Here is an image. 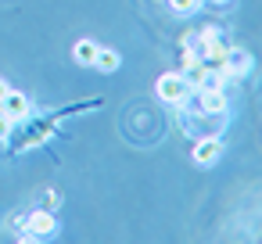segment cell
<instances>
[{
    "label": "cell",
    "instance_id": "6da1fadb",
    "mask_svg": "<svg viewBox=\"0 0 262 244\" xmlns=\"http://www.w3.org/2000/svg\"><path fill=\"white\" fill-rule=\"evenodd\" d=\"M155 94H158V101L162 104H169V108H176V104H190V83L183 79V72H162L158 76V83H155Z\"/></svg>",
    "mask_w": 262,
    "mask_h": 244
},
{
    "label": "cell",
    "instance_id": "3957f363",
    "mask_svg": "<svg viewBox=\"0 0 262 244\" xmlns=\"http://www.w3.org/2000/svg\"><path fill=\"white\" fill-rule=\"evenodd\" d=\"M190 108L205 115H230V97L223 86H198L190 94Z\"/></svg>",
    "mask_w": 262,
    "mask_h": 244
},
{
    "label": "cell",
    "instance_id": "30bf717a",
    "mask_svg": "<svg viewBox=\"0 0 262 244\" xmlns=\"http://www.w3.org/2000/svg\"><path fill=\"white\" fill-rule=\"evenodd\" d=\"M169 8H172V15L187 18V15H198L205 8V0H169Z\"/></svg>",
    "mask_w": 262,
    "mask_h": 244
},
{
    "label": "cell",
    "instance_id": "9c48e42d",
    "mask_svg": "<svg viewBox=\"0 0 262 244\" xmlns=\"http://www.w3.org/2000/svg\"><path fill=\"white\" fill-rule=\"evenodd\" d=\"M97 40H79L76 47H72V58H76V65H86V69H94V58H97Z\"/></svg>",
    "mask_w": 262,
    "mask_h": 244
},
{
    "label": "cell",
    "instance_id": "7a4b0ae2",
    "mask_svg": "<svg viewBox=\"0 0 262 244\" xmlns=\"http://www.w3.org/2000/svg\"><path fill=\"white\" fill-rule=\"evenodd\" d=\"M54 233H58V215L51 208H33L26 215V223H22V237L18 240L33 244V240H51Z\"/></svg>",
    "mask_w": 262,
    "mask_h": 244
},
{
    "label": "cell",
    "instance_id": "8fae6325",
    "mask_svg": "<svg viewBox=\"0 0 262 244\" xmlns=\"http://www.w3.org/2000/svg\"><path fill=\"white\" fill-rule=\"evenodd\" d=\"M11 133H15V122L4 115V108H0V144H4V140H11Z\"/></svg>",
    "mask_w": 262,
    "mask_h": 244
},
{
    "label": "cell",
    "instance_id": "8992f818",
    "mask_svg": "<svg viewBox=\"0 0 262 244\" xmlns=\"http://www.w3.org/2000/svg\"><path fill=\"white\" fill-rule=\"evenodd\" d=\"M0 108H4V115L18 126V122H26L29 119V112H33V104H29V97L26 94H18V90H8V97H4V104H0Z\"/></svg>",
    "mask_w": 262,
    "mask_h": 244
},
{
    "label": "cell",
    "instance_id": "4fadbf2b",
    "mask_svg": "<svg viewBox=\"0 0 262 244\" xmlns=\"http://www.w3.org/2000/svg\"><path fill=\"white\" fill-rule=\"evenodd\" d=\"M208 4H215V8H226V4H230V0H208Z\"/></svg>",
    "mask_w": 262,
    "mask_h": 244
},
{
    "label": "cell",
    "instance_id": "5b68a950",
    "mask_svg": "<svg viewBox=\"0 0 262 244\" xmlns=\"http://www.w3.org/2000/svg\"><path fill=\"white\" fill-rule=\"evenodd\" d=\"M223 154H226L223 137H198V140H194V151H190V158H194L198 169H212V165H219Z\"/></svg>",
    "mask_w": 262,
    "mask_h": 244
},
{
    "label": "cell",
    "instance_id": "277c9868",
    "mask_svg": "<svg viewBox=\"0 0 262 244\" xmlns=\"http://www.w3.org/2000/svg\"><path fill=\"white\" fill-rule=\"evenodd\" d=\"M219 69L230 76V83H241V79H248V76L255 72V58H251V51L226 43V54H223V65H219Z\"/></svg>",
    "mask_w": 262,
    "mask_h": 244
},
{
    "label": "cell",
    "instance_id": "52a82bcc",
    "mask_svg": "<svg viewBox=\"0 0 262 244\" xmlns=\"http://www.w3.org/2000/svg\"><path fill=\"white\" fill-rule=\"evenodd\" d=\"M119 65H122V54H119V51H112V47H97V58H94V69H97V72L112 76V72H119Z\"/></svg>",
    "mask_w": 262,
    "mask_h": 244
},
{
    "label": "cell",
    "instance_id": "ba28073f",
    "mask_svg": "<svg viewBox=\"0 0 262 244\" xmlns=\"http://www.w3.org/2000/svg\"><path fill=\"white\" fill-rule=\"evenodd\" d=\"M180 72H183V79L190 83V90L212 83V65H205V61H198V65H190V69H180Z\"/></svg>",
    "mask_w": 262,
    "mask_h": 244
},
{
    "label": "cell",
    "instance_id": "7c38bea8",
    "mask_svg": "<svg viewBox=\"0 0 262 244\" xmlns=\"http://www.w3.org/2000/svg\"><path fill=\"white\" fill-rule=\"evenodd\" d=\"M8 90H11V86H8V79H4V76H0V104H4V97H8Z\"/></svg>",
    "mask_w": 262,
    "mask_h": 244
}]
</instances>
